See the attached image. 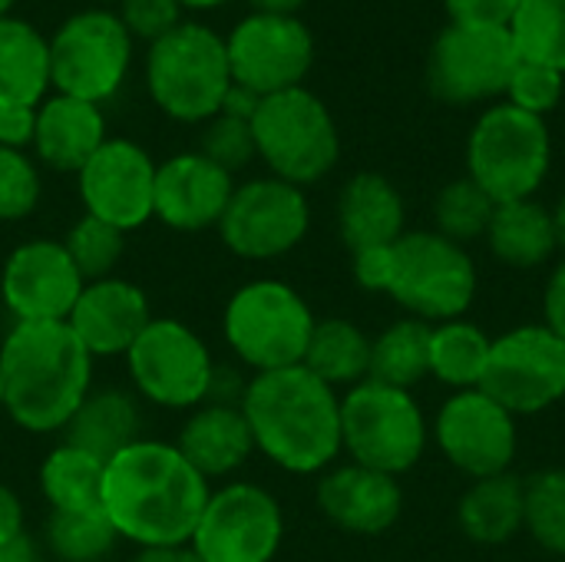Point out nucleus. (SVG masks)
Segmentation results:
<instances>
[{
    "label": "nucleus",
    "instance_id": "nucleus-1",
    "mask_svg": "<svg viewBox=\"0 0 565 562\" xmlns=\"http://www.w3.org/2000/svg\"><path fill=\"white\" fill-rule=\"evenodd\" d=\"M209 494V480L175 444L142 437L119 450L103 474V513L116 537L139 550L189 543Z\"/></svg>",
    "mask_w": 565,
    "mask_h": 562
},
{
    "label": "nucleus",
    "instance_id": "nucleus-2",
    "mask_svg": "<svg viewBox=\"0 0 565 562\" xmlns=\"http://www.w3.org/2000/svg\"><path fill=\"white\" fill-rule=\"evenodd\" d=\"M255 450L288 474H324L341 450V397L305 364L255 374L242 394Z\"/></svg>",
    "mask_w": 565,
    "mask_h": 562
},
{
    "label": "nucleus",
    "instance_id": "nucleus-3",
    "mask_svg": "<svg viewBox=\"0 0 565 562\" xmlns=\"http://www.w3.org/2000/svg\"><path fill=\"white\" fill-rule=\"evenodd\" d=\"M3 411L30 434H56L86 401L93 354L66 321H17L0 344Z\"/></svg>",
    "mask_w": 565,
    "mask_h": 562
},
{
    "label": "nucleus",
    "instance_id": "nucleus-4",
    "mask_svg": "<svg viewBox=\"0 0 565 562\" xmlns=\"http://www.w3.org/2000/svg\"><path fill=\"white\" fill-rule=\"evenodd\" d=\"M553 166V136L546 119L510 103L480 113L467 136V176L493 199H536Z\"/></svg>",
    "mask_w": 565,
    "mask_h": 562
},
{
    "label": "nucleus",
    "instance_id": "nucleus-5",
    "mask_svg": "<svg viewBox=\"0 0 565 562\" xmlns=\"http://www.w3.org/2000/svg\"><path fill=\"white\" fill-rule=\"evenodd\" d=\"M146 86L166 116L179 123H209L218 116L232 86L225 40L202 23L182 20L172 33L149 43Z\"/></svg>",
    "mask_w": 565,
    "mask_h": 562
},
{
    "label": "nucleus",
    "instance_id": "nucleus-6",
    "mask_svg": "<svg viewBox=\"0 0 565 562\" xmlns=\"http://www.w3.org/2000/svg\"><path fill=\"white\" fill-rule=\"evenodd\" d=\"M430 444V424L411 391L361 381L341 397V450L351 464L404 477L411 474Z\"/></svg>",
    "mask_w": 565,
    "mask_h": 562
},
{
    "label": "nucleus",
    "instance_id": "nucleus-7",
    "mask_svg": "<svg viewBox=\"0 0 565 562\" xmlns=\"http://www.w3.org/2000/svg\"><path fill=\"white\" fill-rule=\"evenodd\" d=\"M252 132L258 159L271 176L298 189L321 182L341 156L338 123L324 99L308 86L265 96L252 119Z\"/></svg>",
    "mask_w": 565,
    "mask_h": 562
},
{
    "label": "nucleus",
    "instance_id": "nucleus-8",
    "mask_svg": "<svg viewBox=\"0 0 565 562\" xmlns=\"http://www.w3.org/2000/svg\"><path fill=\"white\" fill-rule=\"evenodd\" d=\"M315 321V311L291 285L278 278H258L228 298L222 328L228 348L255 374H265L301 364Z\"/></svg>",
    "mask_w": 565,
    "mask_h": 562
},
{
    "label": "nucleus",
    "instance_id": "nucleus-9",
    "mask_svg": "<svg viewBox=\"0 0 565 562\" xmlns=\"http://www.w3.org/2000/svg\"><path fill=\"white\" fill-rule=\"evenodd\" d=\"M477 285L480 278L470 252L434 229L404 232L394 242V278L387 295L407 311V318L427 325L467 318Z\"/></svg>",
    "mask_w": 565,
    "mask_h": 562
},
{
    "label": "nucleus",
    "instance_id": "nucleus-10",
    "mask_svg": "<svg viewBox=\"0 0 565 562\" xmlns=\"http://www.w3.org/2000/svg\"><path fill=\"white\" fill-rule=\"evenodd\" d=\"M520 50L507 26L447 23L427 53V89L447 106L503 99Z\"/></svg>",
    "mask_w": 565,
    "mask_h": 562
},
{
    "label": "nucleus",
    "instance_id": "nucleus-11",
    "mask_svg": "<svg viewBox=\"0 0 565 562\" xmlns=\"http://www.w3.org/2000/svg\"><path fill=\"white\" fill-rule=\"evenodd\" d=\"M50 46V86L60 96H73L83 103L109 99L132 63V36L122 20L109 10H83L73 13Z\"/></svg>",
    "mask_w": 565,
    "mask_h": 562
},
{
    "label": "nucleus",
    "instance_id": "nucleus-12",
    "mask_svg": "<svg viewBox=\"0 0 565 562\" xmlns=\"http://www.w3.org/2000/svg\"><path fill=\"white\" fill-rule=\"evenodd\" d=\"M480 391L513 417H533L565 401V341L543 321L520 325L490 344Z\"/></svg>",
    "mask_w": 565,
    "mask_h": 562
},
{
    "label": "nucleus",
    "instance_id": "nucleus-13",
    "mask_svg": "<svg viewBox=\"0 0 565 562\" xmlns=\"http://www.w3.org/2000/svg\"><path fill=\"white\" fill-rule=\"evenodd\" d=\"M126 364L136 391L172 411L199 407L215 384V364L205 341L175 318H152L126 351Z\"/></svg>",
    "mask_w": 565,
    "mask_h": 562
},
{
    "label": "nucleus",
    "instance_id": "nucleus-14",
    "mask_svg": "<svg viewBox=\"0 0 565 562\" xmlns=\"http://www.w3.org/2000/svg\"><path fill=\"white\" fill-rule=\"evenodd\" d=\"M285 540L278 500L258 484H225L209 494L189 547L202 562H271Z\"/></svg>",
    "mask_w": 565,
    "mask_h": 562
},
{
    "label": "nucleus",
    "instance_id": "nucleus-15",
    "mask_svg": "<svg viewBox=\"0 0 565 562\" xmlns=\"http://www.w3.org/2000/svg\"><path fill=\"white\" fill-rule=\"evenodd\" d=\"M308 225L311 205L305 189L268 176L235 185L218 222V235L238 258L268 262L298 248L308 235Z\"/></svg>",
    "mask_w": 565,
    "mask_h": 562
},
{
    "label": "nucleus",
    "instance_id": "nucleus-16",
    "mask_svg": "<svg viewBox=\"0 0 565 562\" xmlns=\"http://www.w3.org/2000/svg\"><path fill=\"white\" fill-rule=\"evenodd\" d=\"M520 417L487 391H454L434 421V441L444 460L470 480L510 474L520 450Z\"/></svg>",
    "mask_w": 565,
    "mask_h": 562
},
{
    "label": "nucleus",
    "instance_id": "nucleus-17",
    "mask_svg": "<svg viewBox=\"0 0 565 562\" xmlns=\"http://www.w3.org/2000/svg\"><path fill=\"white\" fill-rule=\"evenodd\" d=\"M232 83L271 96L305 86L315 63V36L301 17L248 13L225 40Z\"/></svg>",
    "mask_w": 565,
    "mask_h": 562
},
{
    "label": "nucleus",
    "instance_id": "nucleus-18",
    "mask_svg": "<svg viewBox=\"0 0 565 562\" xmlns=\"http://www.w3.org/2000/svg\"><path fill=\"white\" fill-rule=\"evenodd\" d=\"M86 215L129 232L152 219L156 162L132 139H106L76 172Z\"/></svg>",
    "mask_w": 565,
    "mask_h": 562
},
{
    "label": "nucleus",
    "instance_id": "nucleus-19",
    "mask_svg": "<svg viewBox=\"0 0 565 562\" xmlns=\"http://www.w3.org/2000/svg\"><path fill=\"white\" fill-rule=\"evenodd\" d=\"M83 285L63 242L33 238L3 262L0 301L17 321H66Z\"/></svg>",
    "mask_w": 565,
    "mask_h": 562
},
{
    "label": "nucleus",
    "instance_id": "nucleus-20",
    "mask_svg": "<svg viewBox=\"0 0 565 562\" xmlns=\"http://www.w3.org/2000/svg\"><path fill=\"white\" fill-rule=\"evenodd\" d=\"M232 192V172L218 169L202 152H182L156 166L152 219L175 232H202L212 225L218 229Z\"/></svg>",
    "mask_w": 565,
    "mask_h": 562
},
{
    "label": "nucleus",
    "instance_id": "nucleus-21",
    "mask_svg": "<svg viewBox=\"0 0 565 562\" xmlns=\"http://www.w3.org/2000/svg\"><path fill=\"white\" fill-rule=\"evenodd\" d=\"M152 308L139 285L126 278H99L86 282L66 325L83 341L93 358H116L126 354L136 338L149 328Z\"/></svg>",
    "mask_w": 565,
    "mask_h": 562
},
{
    "label": "nucleus",
    "instance_id": "nucleus-22",
    "mask_svg": "<svg viewBox=\"0 0 565 562\" xmlns=\"http://www.w3.org/2000/svg\"><path fill=\"white\" fill-rule=\"evenodd\" d=\"M318 507L344 533L381 537L404 513V487L397 477L361 464L328 467L318 480Z\"/></svg>",
    "mask_w": 565,
    "mask_h": 562
},
{
    "label": "nucleus",
    "instance_id": "nucleus-23",
    "mask_svg": "<svg viewBox=\"0 0 565 562\" xmlns=\"http://www.w3.org/2000/svg\"><path fill=\"white\" fill-rule=\"evenodd\" d=\"M338 229L354 252L394 245L407 232V209L401 189L381 172H358L338 195Z\"/></svg>",
    "mask_w": 565,
    "mask_h": 562
},
{
    "label": "nucleus",
    "instance_id": "nucleus-24",
    "mask_svg": "<svg viewBox=\"0 0 565 562\" xmlns=\"http://www.w3.org/2000/svg\"><path fill=\"white\" fill-rule=\"evenodd\" d=\"M106 139L103 109L96 103L56 93L36 106L33 149L56 172H79Z\"/></svg>",
    "mask_w": 565,
    "mask_h": 562
},
{
    "label": "nucleus",
    "instance_id": "nucleus-25",
    "mask_svg": "<svg viewBox=\"0 0 565 562\" xmlns=\"http://www.w3.org/2000/svg\"><path fill=\"white\" fill-rule=\"evenodd\" d=\"M175 447L199 477L218 480L245 467V460L255 454V437L242 404H205L185 421Z\"/></svg>",
    "mask_w": 565,
    "mask_h": 562
},
{
    "label": "nucleus",
    "instance_id": "nucleus-26",
    "mask_svg": "<svg viewBox=\"0 0 565 562\" xmlns=\"http://www.w3.org/2000/svg\"><path fill=\"white\" fill-rule=\"evenodd\" d=\"M483 242L503 265L520 268V272L540 268L559 252L553 212L536 199L497 202V212Z\"/></svg>",
    "mask_w": 565,
    "mask_h": 562
},
{
    "label": "nucleus",
    "instance_id": "nucleus-27",
    "mask_svg": "<svg viewBox=\"0 0 565 562\" xmlns=\"http://www.w3.org/2000/svg\"><path fill=\"white\" fill-rule=\"evenodd\" d=\"M139 441V407L126 391H89L63 427V444H73L109 464L119 450Z\"/></svg>",
    "mask_w": 565,
    "mask_h": 562
},
{
    "label": "nucleus",
    "instance_id": "nucleus-28",
    "mask_svg": "<svg viewBox=\"0 0 565 562\" xmlns=\"http://www.w3.org/2000/svg\"><path fill=\"white\" fill-rule=\"evenodd\" d=\"M457 523L470 543L503 547L523 533V477L497 474L473 480L457 503Z\"/></svg>",
    "mask_w": 565,
    "mask_h": 562
},
{
    "label": "nucleus",
    "instance_id": "nucleus-29",
    "mask_svg": "<svg viewBox=\"0 0 565 562\" xmlns=\"http://www.w3.org/2000/svg\"><path fill=\"white\" fill-rule=\"evenodd\" d=\"M50 89V46L36 26L0 17V106H40Z\"/></svg>",
    "mask_w": 565,
    "mask_h": 562
},
{
    "label": "nucleus",
    "instance_id": "nucleus-30",
    "mask_svg": "<svg viewBox=\"0 0 565 562\" xmlns=\"http://www.w3.org/2000/svg\"><path fill=\"white\" fill-rule=\"evenodd\" d=\"M301 364L328 388H354L371 378V338L348 318L315 321Z\"/></svg>",
    "mask_w": 565,
    "mask_h": 562
},
{
    "label": "nucleus",
    "instance_id": "nucleus-31",
    "mask_svg": "<svg viewBox=\"0 0 565 562\" xmlns=\"http://www.w3.org/2000/svg\"><path fill=\"white\" fill-rule=\"evenodd\" d=\"M490 344L493 338L467 318L430 325V378H437L450 391L480 388L490 361Z\"/></svg>",
    "mask_w": 565,
    "mask_h": 562
},
{
    "label": "nucleus",
    "instance_id": "nucleus-32",
    "mask_svg": "<svg viewBox=\"0 0 565 562\" xmlns=\"http://www.w3.org/2000/svg\"><path fill=\"white\" fill-rule=\"evenodd\" d=\"M430 378V325L401 318L371 338V381L411 391Z\"/></svg>",
    "mask_w": 565,
    "mask_h": 562
},
{
    "label": "nucleus",
    "instance_id": "nucleus-33",
    "mask_svg": "<svg viewBox=\"0 0 565 562\" xmlns=\"http://www.w3.org/2000/svg\"><path fill=\"white\" fill-rule=\"evenodd\" d=\"M103 460L73 444H60L40 467V490L50 510H93L103 507Z\"/></svg>",
    "mask_w": 565,
    "mask_h": 562
},
{
    "label": "nucleus",
    "instance_id": "nucleus-34",
    "mask_svg": "<svg viewBox=\"0 0 565 562\" xmlns=\"http://www.w3.org/2000/svg\"><path fill=\"white\" fill-rule=\"evenodd\" d=\"M119 543L103 507L93 510H50L46 547L60 562H99Z\"/></svg>",
    "mask_w": 565,
    "mask_h": 562
},
{
    "label": "nucleus",
    "instance_id": "nucleus-35",
    "mask_svg": "<svg viewBox=\"0 0 565 562\" xmlns=\"http://www.w3.org/2000/svg\"><path fill=\"white\" fill-rule=\"evenodd\" d=\"M493 212L497 202L470 176H460L447 182L434 199V232L467 248L470 242L487 238Z\"/></svg>",
    "mask_w": 565,
    "mask_h": 562
},
{
    "label": "nucleus",
    "instance_id": "nucleus-36",
    "mask_svg": "<svg viewBox=\"0 0 565 562\" xmlns=\"http://www.w3.org/2000/svg\"><path fill=\"white\" fill-rule=\"evenodd\" d=\"M510 36L523 60L565 73V0H523L510 20Z\"/></svg>",
    "mask_w": 565,
    "mask_h": 562
},
{
    "label": "nucleus",
    "instance_id": "nucleus-37",
    "mask_svg": "<svg viewBox=\"0 0 565 562\" xmlns=\"http://www.w3.org/2000/svg\"><path fill=\"white\" fill-rule=\"evenodd\" d=\"M523 530L553 556H565V470L550 467L523 480Z\"/></svg>",
    "mask_w": 565,
    "mask_h": 562
},
{
    "label": "nucleus",
    "instance_id": "nucleus-38",
    "mask_svg": "<svg viewBox=\"0 0 565 562\" xmlns=\"http://www.w3.org/2000/svg\"><path fill=\"white\" fill-rule=\"evenodd\" d=\"M122 238H126V232H119L93 215H83L63 238V248L73 258L76 272L83 275V282H99V278H109L113 268L119 265L122 248H126Z\"/></svg>",
    "mask_w": 565,
    "mask_h": 562
},
{
    "label": "nucleus",
    "instance_id": "nucleus-39",
    "mask_svg": "<svg viewBox=\"0 0 565 562\" xmlns=\"http://www.w3.org/2000/svg\"><path fill=\"white\" fill-rule=\"evenodd\" d=\"M565 96V73L546 66V63H536V60H523L516 63L513 76H510V86L503 93V103L530 113V116H540L546 119Z\"/></svg>",
    "mask_w": 565,
    "mask_h": 562
},
{
    "label": "nucleus",
    "instance_id": "nucleus-40",
    "mask_svg": "<svg viewBox=\"0 0 565 562\" xmlns=\"http://www.w3.org/2000/svg\"><path fill=\"white\" fill-rule=\"evenodd\" d=\"M199 152L205 159H212L218 169L225 172H238L245 169L258 149H255V132H252V123L248 119H238V116H212L202 129V142H199Z\"/></svg>",
    "mask_w": 565,
    "mask_h": 562
},
{
    "label": "nucleus",
    "instance_id": "nucleus-41",
    "mask_svg": "<svg viewBox=\"0 0 565 562\" xmlns=\"http://www.w3.org/2000/svg\"><path fill=\"white\" fill-rule=\"evenodd\" d=\"M40 202L36 166L20 149L0 146V222H17L30 215Z\"/></svg>",
    "mask_w": 565,
    "mask_h": 562
},
{
    "label": "nucleus",
    "instance_id": "nucleus-42",
    "mask_svg": "<svg viewBox=\"0 0 565 562\" xmlns=\"http://www.w3.org/2000/svg\"><path fill=\"white\" fill-rule=\"evenodd\" d=\"M116 17L122 20L129 36L156 43L182 23V3L179 0H119Z\"/></svg>",
    "mask_w": 565,
    "mask_h": 562
},
{
    "label": "nucleus",
    "instance_id": "nucleus-43",
    "mask_svg": "<svg viewBox=\"0 0 565 562\" xmlns=\"http://www.w3.org/2000/svg\"><path fill=\"white\" fill-rule=\"evenodd\" d=\"M523 0H444L450 23H473V26H507L516 17Z\"/></svg>",
    "mask_w": 565,
    "mask_h": 562
},
{
    "label": "nucleus",
    "instance_id": "nucleus-44",
    "mask_svg": "<svg viewBox=\"0 0 565 562\" xmlns=\"http://www.w3.org/2000/svg\"><path fill=\"white\" fill-rule=\"evenodd\" d=\"M354 282L364 291H377L387 295L391 291V278H394V245H377V248H364L354 252Z\"/></svg>",
    "mask_w": 565,
    "mask_h": 562
},
{
    "label": "nucleus",
    "instance_id": "nucleus-45",
    "mask_svg": "<svg viewBox=\"0 0 565 562\" xmlns=\"http://www.w3.org/2000/svg\"><path fill=\"white\" fill-rule=\"evenodd\" d=\"M36 132V106H0V146L26 149Z\"/></svg>",
    "mask_w": 565,
    "mask_h": 562
},
{
    "label": "nucleus",
    "instance_id": "nucleus-46",
    "mask_svg": "<svg viewBox=\"0 0 565 562\" xmlns=\"http://www.w3.org/2000/svg\"><path fill=\"white\" fill-rule=\"evenodd\" d=\"M543 325L565 341V255L550 272V282L543 291Z\"/></svg>",
    "mask_w": 565,
    "mask_h": 562
},
{
    "label": "nucleus",
    "instance_id": "nucleus-47",
    "mask_svg": "<svg viewBox=\"0 0 565 562\" xmlns=\"http://www.w3.org/2000/svg\"><path fill=\"white\" fill-rule=\"evenodd\" d=\"M23 537V507L17 500V494L0 484V547L13 543Z\"/></svg>",
    "mask_w": 565,
    "mask_h": 562
},
{
    "label": "nucleus",
    "instance_id": "nucleus-48",
    "mask_svg": "<svg viewBox=\"0 0 565 562\" xmlns=\"http://www.w3.org/2000/svg\"><path fill=\"white\" fill-rule=\"evenodd\" d=\"M262 99L265 96H258V93H252V89H245V86H238V83H232L228 86V93H225V99H222V109L218 113H225V116H238V119H255V113H258V106H262Z\"/></svg>",
    "mask_w": 565,
    "mask_h": 562
},
{
    "label": "nucleus",
    "instance_id": "nucleus-49",
    "mask_svg": "<svg viewBox=\"0 0 565 562\" xmlns=\"http://www.w3.org/2000/svg\"><path fill=\"white\" fill-rule=\"evenodd\" d=\"M132 562H202L199 553L189 543H175V547H146L136 553Z\"/></svg>",
    "mask_w": 565,
    "mask_h": 562
},
{
    "label": "nucleus",
    "instance_id": "nucleus-50",
    "mask_svg": "<svg viewBox=\"0 0 565 562\" xmlns=\"http://www.w3.org/2000/svg\"><path fill=\"white\" fill-rule=\"evenodd\" d=\"M255 13H271V17H298V10L308 0H248Z\"/></svg>",
    "mask_w": 565,
    "mask_h": 562
},
{
    "label": "nucleus",
    "instance_id": "nucleus-51",
    "mask_svg": "<svg viewBox=\"0 0 565 562\" xmlns=\"http://www.w3.org/2000/svg\"><path fill=\"white\" fill-rule=\"evenodd\" d=\"M33 547H30V540L26 537H20V540H13V543H7V547H0V562H17L20 556H26Z\"/></svg>",
    "mask_w": 565,
    "mask_h": 562
},
{
    "label": "nucleus",
    "instance_id": "nucleus-52",
    "mask_svg": "<svg viewBox=\"0 0 565 562\" xmlns=\"http://www.w3.org/2000/svg\"><path fill=\"white\" fill-rule=\"evenodd\" d=\"M553 212V229H556V245H559V252L565 255V195L550 209Z\"/></svg>",
    "mask_w": 565,
    "mask_h": 562
},
{
    "label": "nucleus",
    "instance_id": "nucleus-53",
    "mask_svg": "<svg viewBox=\"0 0 565 562\" xmlns=\"http://www.w3.org/2000/svg\"><path fill=\"white\" fill-rule=\"evenodd\" d=\"M179 3H182V10H212V7H222L228 0H179Z\"/></svg>",
    "mask_w": 565,
    "mask_h": 562
},
{
    "label": "nucleus",
    "instance_id": "nucleus-54",
    "mask_svg": "<svg viewBox=\"0 0 565 562\" xmlns=\"http://www.w3.org/2000/svg\"><path fill=\"white\" fill-rule=\"evenodd\" d=\"M17 0H0V17H7L10 13V7H13Z\"/></svg>",
    "mask_w": 565,
    "mask_h": 562
},
{
    "label": "nucleus",
    "instance_id": "nucleus-55",
    "mask_svg": "<svg viewBox=\"0 0 565 562\" xmlns=\"http://www.w3.org/2000/svg\"><path fill=\"white\" fill-rule=\"evenodd\" d=\"M17 562H43L40 560V556H36V553H33V550H30V553H26V556H20V560Z\"/></svg>",
    "mask_w": 565,
    "mask_h": 562
},
{
    "label": "nucleus",
    "instance_id": "nucleus-56",
    "mask_svg": "<svg viewBox=\"0 0 565 562\" xmlns=\"http://www.w3.org/2000/svg\"><path fill=\"white\" fill-rule=\"evenodd\" d=\"M0 411H3V374H0Z\"/></svg>",
    "mask_w": 565,
    "mask_h": 562
}]
</instances>
